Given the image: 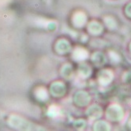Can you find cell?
I'll list each match as a JSON object with an SVG mask.
<instances>
[{
	"instance_id": "6da1fadb",
	"label": "cell",
	"mask_w": 131,
	"mask_h": 131,
	"mask_svg": "<svg viewBox=\"0 0 131 131\" xmlns=\"http://www.w3.org/2000/svg\"><path fill=\"white\" fill-rule=\"evenodd\" d=\"M9 123H10V126H13L14 128L16 129H31V124L29 123L28 121L13 115L10 117V120H9Z\"/></svg>"
},
{
	"instance_id": "7a4b0ae2",
	"label": "cell",
	"mask_w": 131,
	"mask_h": 131,
	"mask_svg": "<svg viewBox=\"0 0 131 131\" xmlns=\"http://www.w3.org/2000/svg\"><path fill=\"white\" fill-rule=\"evenodd\" d=\"M66 92L67 88L62 82H54L50 86V92L54 97H62L65 95Z\"/></svg>"
},
{
	"instance_id": "3957f363",
	"label": "cell",
	"mask_w": 131,
	"mask_h": 131,
	"mask_svg": "<svg viewBox=\"0 0 131 131\" xmlns=\"http://www.w3.org/2000/svg\"><path fill=\"white\" fill-rule=\"evenodd\" d=\"M55 49L59 54L68 53L70 50V43L67 40H59L56 43Z\"/></svg>"
},
{
	"instance_id": "277c9868",
	"label": "cell",
	"mask_w": 131,
	"mask_h": 131,
	"mask_svg": "<svg viewBox=\"0 0 131 131\" xmlns=\"http://www.w3.org/2000/svg\"><path fill=\"white\" fill-rule=\"evenodd\" d=\"M73 101L78 106H85L89 101V96L85 92H78L73 96Z\"/></svg>"
},
{
	"instance_id": "5b68a950",
	"label": "cell",
	"mask_w": 131,
	"mask_h": 131,
	"mask_svg": "<svg viewBox=\"0 0 131 131\" xmlns=\"http://www.w3.org/2000/svg\"><path fill=\"white\" fill-rule=\"evenodd\" d=\"M73 22L74 25H76L77 27H81L82 25L85 24V17L83 14L78 13L73 18Z\"/></svg>"
},
{
	"instance_id": "8992f818",
	"label": "cell",
	"mask_w": 131,
	"mask_h": 131,
	"mask_svg": "<svg viewBox=\"0 0 131 131\" xmlns=\"http://www.w3.org/2000/svg\"><path fill=\"white\" fill-rule=\"evenodd\" d=\"M61 73L62 75L67 79H69L72 77L73 75V69L70 65H65L62 67V70H61Z\"/></svg>"
},
{
	"instance_id": "52a82bcc",
	"label": "cell",
	"mask_w": 131,
	"mask_h": 131,
	"mask_svg": "<svg viewBox=\"0 0 131 131\" xmlns=\"http://www.w3.org/2000/svg\"><path fill=\"white\" fill-rule=\"evenodd\" d=\"M36 96L40 101H46L48 100V94L44 89H38L36 92Z\"/></svg>"
},
{
	"instance_id": "ba28073f",
	"label": "cell",
	"mask_w": 131,
	"mask_h": 131,
	"mask_svg": "<svg viewBox=\"0 0 131 131\" xmlns=\"http://www.w3.org/2000/svg\"><path fill=\"white\" fill-rule=\"evenodd\" d=\"M84 54H86L85 51H84L83 49H81V48H78V49H75V51H73V56L76 60H82L84 59H85V56H86V54L84 55Z\"/></svg>"
},
{
	"instance_id": "9c48e42d",
	"label": "cell",
	"mask_w": 131,
	"mask_h": 131,
	"mask_svg": "<svg viewBox=\"0 0 131 131\" xmlns=\"http://www.w3.org/2000/svg\"><path fill=\"white\" fill-rule=\"evenodd\" d=\"M48 114L51 116H54V115H58V109L57 107H51L48 111Z\"/></svg>"
}]
</instances>
